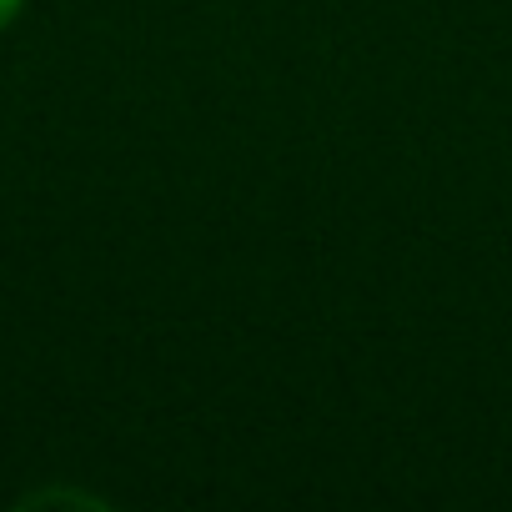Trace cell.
Listing matches in <instances>:
<instances>
[{
	"instance_id": "cell-1",
	"label": "cell",
	"mask_w": 512,
	"mask_h": 512,
	"mask_svg": "<svg viewBox=\"0 0 512 512\" xmlns=\"http://www.w3.org/2000/svg\"><path fill=\"white\" fill-rule=\"evenodd\" d=\"M21 6H26V0H0V31H6V26L21 16Z\"/></svg>"
}]
</instances>
